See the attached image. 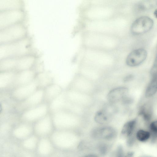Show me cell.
<instances>
[{
	"label": "cell",
	"mask_w": 157,
	"mask_h": 157,
	"mask_svg": "<svg viewBox=\"0 0 157 157\" xmlns=\"http://www.w3.org/2000/svg\"><path fill=\"white\" fill-rule=\"evenodd\" d=\"M62 88L58 84L52 83L44 89V102L49 104L62 93Z\"/></svg>",
	"instance_id": "obj_11"
},
{
	"label": "cell",
	"mask_w": 157,
	"mask_h": 157,
	"mask_svg": "<svg viewBox=\"0 0 157 157\" xmlns=\"http://www.w3.org/2000/svg\"><path fill=\"white\" fill-rule=\"evenodd\" d=\"M153 25V21L151 18L146 16H142L133 22L131 27V32L135 35L143 34L150 30Z\"/></svg>",
	"instance_id": "obj_6"
},
{
	"label": "cell",
	"mask_w": 157,
	"mask_h": 157,
	"mask_svg": "<svg viewBox=\"0 0 157 157\" xmlns=\"http://www.w3.org/2000/svg\"><path fill=\"white\" fill-rule=\"evenodd\" d=\"M117 112L116 105L108 103L96 112L94 117V121L100 125H108Z\"/></svg>",
	"instance_id": "obj_5"
},
{
	"label": "cell",
	"mask_w": 157,
	"mask_h": 157,
	"mask_svg": "<svg viewBox=\"0 0 157 157\" xmlns=\"http://www.w3.org/2000/svg\"><path fill=\"white\" fill-rule=\"evenodd\" d=\"M157 6V0H143L136 5V9L140 11H145L154 8Z\"/></svg>",
	"instance_id": "obj_18"
},
{
	"label": "cell",
	"mask_w": 157,
	"mask_h": 157,
	"mask_svg": "<svg viewBox=\"0 0 157 157\" xmlns=\"http://www.w3.org/2000/svg\"><path fill=\"white\" fill-rule=\"evenodd\" d=\"M128 89L124 86H119L111 90L107 95L108 103L117 104L122 103L129 96Z\"/></svg>",
	"instance_id": "obj_8"
},
{
	"label": "cell",
	"mask_w": 157,
	"mask_h": 157,
	"mask_svg": "<svg viewBox=\"0 0 157 157\" xmlns=\"http://www.w3.org/2000/svg\"><path fill=\"white\" fill-rule=\"evenodd\" d=\"M64 100V96L62 93L49 104V113L52 114L63 110Z\"/></svg>",
	"instance_id": "obj_16"
},
{
	"label": "cell",
	"mask_w": 157,
	"mask_h": 157,
	"mask_svg": "<svg viewBox=\"0 0 157 157\" xmlns=\"http://www.w3.org/2000/svg\"><path fill=\"white\" fill-rule=\"evenodd\" d=\"M113 157H133L134 153L132 151L125 152L121 145H118L114 151Z\"/></svg>",
	"instance_id": "obj_20"
},
{
	"label": "cell",
	"mask_w": 157,
	"mask_h": 157,
	"mask_svg": "<svg viewBox=\"0 0 157 157\" xmlns=\"http://www.w3.org/2000/svg\"><path fill=\"white\" fill-rule=\"evenodd\" d=\"M154 14L155 17L157 18V9L154 11Z\"/></svg>",
	"instance_id": "obj_25"
},
{
	"label": "cell",
	"mask_w": 157,
	"mask_h": 157,
	"mask_svg": "<svg viewBox=\"0 0 157 157\" xmlns=\"http://www.w3.org/2000/svg\"><path fill=\"white\" fill-rule=\"evenodd\" d=\"M147 51L144 49L140 48L131 52L127 56L126 60L127 65L130 67L138 66L146 59Z\"/></svg>",
	"instance_id": "obj_9"
},
{
	"label": "cell",
	"mask_w": 157,
	"mask_h": 157,
	"mask_svg": "<svg viewBox=\"0 0 157 157\" xmlns=\"http://www.w3.org/2000/svg\"><path fill=\"white\" fill-rule=\"evenodd\" d=\"M78 157H99L98 155L94 153H90L82 155Z\"/></svg>",
	"instance_id": "obj_23"
},
{
	"label": "cell",
	"mask_w": 157,
	"mask_h": 157,
	"mask_svg": "<svg viewBox=\"0 0 157 157\" xmlns=\"http://www.w3.org/2000/svg\"><path fill=\"white\" fill-rule=\"evenodd\" d=\"M141 157H151L149 156H142Z\"/></svg>",
	"instance_id": "obj_26"
},
{
	"label": "cell",
	"mask_w": 157,
	"mask_h": 157,
	"mask_svg": "<svg viewBox=\"0 0 157 157\" xmlns=\"http://www.w3.org/2000/svg\"><path fill=\"white\" fill-rule=\"evenodd\" d=\"M44 89L38 88L25 99L17 103L14 111L20 115L25 110L44 102Z\"/></svg>",
	"instance_id": "obj_2"
},
{
	"label": "cell",
	"mask_w": 157,
	"mask_h": 157,
	"mask_svg": "<svg viewBox=\"0 0 157 157\" xmlns=\"http://www.w3.org/2000/svg\"><path fill=\"white\" fill-rule=\"evenodd\" d=\"M39 88L35 79L31 82L13 89L9 93L11 98L17 103L25 99Z\"/></svg>",
	"instance_id": "obj_4"
},
{
	"label": "cell",
	"mask_w": 157,
	"mask_h": 157,
	"mask_svg": "<svg viewBox=\"0 0 157 157\" xmlns=\"http://www.w3.org/2000/svg\"><path fill=\"white\" fill-rule=\"evenodd\" d=\"M138 115L147 123L150 122L153 115V108L151 104L147 102L143 104L140 107Z\"/></svg>",
	"instance_id": "obj_13"
},
{
	"label": "cell",
	"mask_w": 157,
	"mask_h": 157,
	"mask_svg": "<svg viewBox=\"0 0 157 157\" xmlns=\"http://www.w3.org/2000/svg\"><path fill=\"white\" fill-rule=\"evenodd\" d=\"M157 72V55L155 57L152 68L151 70L150 73Z\"/></svg>",
	"instance_id": "obj_22"
},
{
	"label": "cell",
	"mask_w": 157,
	"mask_h": 157,
	"mask_svg": "<svg viewBox=\"0 0 157 157\" xmlns=\"http://www.w3.org/2000/svg\"><path fill=\"white\" fill-rule=\"evenodd\" d=\"M137 120L136 119L130 120L126 122L123 125L120 132V136L126 140L135 134Z\"/></svg>",
	"instance_id": "obj_12"
},
{
	"label": "cell",
	"mask_w": 157,
	"mask_h": 157,
	"mask_svg": "<svg viewBox=\"0 0 157 157\" xmlns=\"http://www.w3.org/2000/svg\"><path fill=\"white\" fill-rule=\"evenodd\" d=\"M49 113V104L44 102L23 112L19 115V119L26 122H36Z\"/></svg>",
	"instance_id": "obj_1"
},
{
	"label": "cell",
	"mask_w": 157,
	"mask_h": 157,
	"mask_svg": "<svg viewBox=\"0 0 157 157\" xmlns=\"http://www.w3.org/2000/svg\"><path fill=\"white\" fill-rule=\"evenodd\" d=\"M17 72L9 71L0 72V90L9 91L12 86Z\"/></svg>",
	"instance_id": "obj_10"
},
{
	"label": "cell",
	"mask_w": 157,
	"mask_h": 157,
	"mask_svg": "<svg viewBox=\"0 0 157 157\" xmlns=\"http://www.w3.org/2000/svg\"><path fill=\"white\" fill-rule=\"evenodd\" d=\"M35 79L38 83L39 88L44 89L53 83L52 77L46 72H41L37 73Z\"/></svg>",
	"instance_id": "obj_14"
},
{
	"label": "cell",
	"mask_w": 157,
	"mask_h": 157,
	"mask_svg": "<svg viewBox=\"0 0 157 157\" xmlns=\"http://www.w3.org/2000/svg\"><path fill=\"white\" fill-rule=\"evenodd\" d=\"M132 78V76L129 75L125 78V80H129L130 79H131Z\"/></svg>",
	"instance_id": "obj_24"
},
{
	"label": "cell",
	"mask_w": 157,
	"mask_h": 157,
	"mask_svg": "<svg viewBox=\"0 0 157 157\" xmlns=\"http://www.w3.org/2000/svg\"><path fill=\"white\" fill-rule=\"evenodd\" d=\"M98 141L96 144L95 148L99 156L104 157L110 152L112 147V144L109 142Z\"/></svg>",
	"instance_id": "obj_17"
},
{
	"label": "cell",
	"mask_w": 157,
	"mask_h": 157,
	"mask_svg": "<svg viewBox=\"0 0 157 157\" xmlns=\"http://www.w3.org/2000/svg\"><path fill=\"white\" fill-rule=\"evenodd\" d=\"M37 74L32 69L17 72L14 82L9 91L31 82L35 79Z\"/></svg>",
	"instance_id": "obj_7"
},
{
	"label": "cell",
	"mask_w": 157,
	"mask_h": 157,
	"mask_svg": "<svg viewBox=\"0 0 157 157\" xmlns=\"http://www.w3.org/2000/svg\"><path fill=\"white\" fill-rule=\"evenodd\" d=\"M148 129L150 134V140L151 143L154 144L157 142V120L150 123Z\"/></svg>",
	"instance_id": "obj_19"
},
{
	"label": "cell",
	"mask_w": 157,
	"mask_h": 157,
	"mask_svg": "<svg viewBox=\"0 0 157 157\" xmlns=\"http://www.w3.org/2000/svg\"><path fill=\"white\" fill-rule=\"evenodd\" d=\"M118 135L117 130L109 125H100L92 129L90 136L93 140L110 142L115 140Z\"/></svg>",
	"instance_id": "obj_3"
},
{
	"label": "cell",
	"mask_w": 157,
	"mask_h": 157,
	"mask_svg": "<svg viewBox=\"0 0 157 157\" xmlns=\"http://www.w3.org/2000/svg\"><path fill=\"white\" fill-rule=\"evenodd\" d=\"M151 77L145 90V97H152L157 92V72L151 73Z\"/></svg>",
	"instance_id": "obj_15"
},
{
	"label": "cell",
	"mask_w": 157,
	"mask_h": 157,
	"mask_svg": "<svg viewBox=\"0 0 157 157\" xmlns=\"http://www.w3.org/2000/svg\"><path fill=\"white\" fill-rule=\"evenodd\" d=\"M136 137L140 142H144L150 140V134L148 131L140 129L136 132Z\"/></svg>",
	"instance_id": "obj_21"
}]
</instances>
